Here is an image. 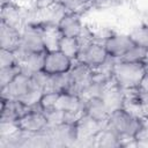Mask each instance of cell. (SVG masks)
<instances>
[{"mask_svg":"<svg viewBox=\"0 0 148 148\" xmlns=\"http://www.w3.org/2000/svg\"><path fill=\"white\" fill-rule=\"evenodd\" d=\"M35 23L39 28L45 51L49 52L59 50V44L62 38V34L58 27V23L49 21H37Z\"/></svg>","mask_w":148,"mask_h":148,"instance_id":"8fae6325","label":"cell"},{"mask_svg":"<svg viewBox=\"0 0 148 148\" xmlns=\"http://www.w3.org/2000/svg\"><path fill=\"white\" fill-rule=\"evenodd\" d=\"M148 57V50L138 45H133L132 49L119 60H125V61H133V62H145V60Z\"/></svg>","mask_w":148,"mask_h":148,"instance_id":"7402d4cb","label":"cell"},{"mask_svg":"<svg viewBox=\"0 0 148 148\" xmlns=\"http://www.w3.org/2000/svg\"><path fill=\"white\" fill-rule=\"evenodd\" d=\"M31 108L25 105L20 99H10L1 97L0 123H15L20 117L30 111Z\"/></svg>","mask_w":148,"mask_h":148,"instance_id":"7c38bea8","label":"cell"},{"mask_svg":"<svg viewBox=\"0 0 148 148\" xmlns=\"http://www.w3.org/2000/svg\"><path fill=\"white\" fill-rule=\"evenodd\" d=\"M22 46V30L0 21V49L17 52Z\"/></svg>","mask_w":148,"mask_h":148,"instance_id":"4fadbf2b","label":"cell"},{"mask_svg":"<svg viewBox=\"0 0 148 148\" xmlns=\"http://www.w3.org/2000/svg\"><path fill=\"white\" fill-rule=\"evenodd\" d=\"M34 87L35 84L31 80V75L21 72L7 87L0 89V92H1V97H6L10 99H21Z\"/></svg>","mask_w":148,"mask_h":148,"instance_id":"52a82bcc","label":"cell"},{"mask_svg":"<svg viewBox=\"0 0 148 148\" xmlns=\"http://www.w3.org/2000/svg\"><path fill=\"white\" fill-rule=\"evenodd\" d=\"M147 124H148V120H147Z\"/></svg>","mask_w":148,"mask_h":148,"instance_id":"4dcf8cb0","label":"cell"},{"mask_svg":"<svg viewBox=\"0 0 148 148\" xmlns=\"http://www.w3.org/2000/svg\"><path fill=\"white\" fill-rule=\"evenodd\" d=\"M143 121V119L138 118L120 108L110 113L105 125L120 138L121 146H124V141L133 140L135 132Z\"/></svg>","mask_w":148,"mask_h":148,"instance_id":"6da1fadb","label":"cell"},{"mask_svg":"<svg viewBox=\"0 0 148 148\" xmlns=\"http://www.w3.org/2000/svg\"><path fill=\"white\" fill-rule=\"evenodd\" d=\"M69 77H71L69 92L80 95L94 80L92 68L83 62L74 61L69 71Z\"/></svg>","mask_w":148,"mask_h":148,"instance_id":"277c9868","label":"cell"},{"mask_svg":"<svg viewBox=\"0 0 148 148\" xmlns=\"http://www.w3.org/2000/svg\"><path fill=\"white\" fill-rule=\"evenodd\" d=\"M58 27L62 36L77 37L83 29V24L81 22V15L65 12L64 15L60 17V20L58 21Z\"/></svg>","mask_w":148,"mask_h":148,"instance_id":"9a60e30c","label":"cell"},{"mask_svg":"<svg viewBox=\"0 0 148 148\" xmlns=\"http://www.w3.org/2000/svg\"><path fill=\"white\" fill-rule=\"evenodd\" d=\"M83 111L90 118L103 124H106V120L111 113L101 96H95L83 102Z\"/></svg>","mask_w":148,"mask_h":148,"instance_id":"5bb4252c","label":"cell"},{"mask_svg":"<svg viewBox=\"0 0 148 148\" xmlns=\"http://www.w3.org/2000/svg\"><path fill=\"white\" fill-rule=\"evenodd\" d=\"M18 64V59L16 52H10L7 50L0 49V68L10 67Z\"/></svg>","mask_w":148,"mask_h":148,"instance_id":"d4e9b609","label":"cell"},{"mask_svg":"<svg viewBox=\"0 0 148 148\" xmlns=\"http://www.w3.org/2000/svg\"><path fill=\"white\" fill-rule=\"evenodd\" d=\"M21 72L22 71L18 64L10 66V67L0 68V89L7 87Z\"/></svg>","mask_w":148,"mask_h":148,"instance_id":"44dd1931","label":"cell"},{"mask_svg":"<svg viewBox=\"0 0 148 148\" xmlns=\"http://www.w3.org/2000/svg\"><path fill=\"white\" fill-rule=\"evenodd\" d=\"M59 51H61L66 57H68L72 61H76L81 51L79 40L76 37H66L62 36L60 44H59Z\"/></svg>","mask_w":148,"mask_h":148,"instance_id":"ac0fdd59","label":"cell"},{"mask_svg":"<svg viewBox=\"0 0 148 148\" xmlns=\"http://www.w3.org/2000/svg\"><path fill=\"white\" fill-rule=\"evenodd\" d=\"M133 143L139 148H148V124L143 121L133 136Z\"/></svg>","mask_w":148,"mask_h":148,"instance_id":"cb8c5ba5","label":"cell"},{"mask_svg":"<svg viewBox=\"0 0 148 148\" xmlns=\"http://www.w3.org/2000/svg\"><path fill=\"white\" fill-rule=\"evenodd\" d=\"M109 59V54L101 42H92L81 50L76 61L83 62L91 68H96Z\"/></svg>","mask_w":148,"mask_h":148,"instance_id":"ba28073f","label":"cell"},{"mask_svg":"<svg viewBox=\"0 0 148 148\" xmlns=\"http://www.w3.org/2000/svg\"><path fill=\"white\" fill-rule=\"evenodd\" d=\"M5 2H16V0H1V3H5Z\"/></svg>","mask_w":148,"mask_h":148,"instance_id":"f1b7e54d","label":"cell"},{"mask_svg":"<svg viewBox=\"0 0 148 148\" xmlns=\"http://www.w3.org/2000/svg\"><path fill=\"white\" fill-rule=\"evenodd\" d=\"M24 52H46L40 31L35 22H29L22 28V46Z\"/></svg>","mask_w":148,"mask_h":148,"instance_id":"30bf717a","label":"cell"},{"mask_svg":"<svg viewBox=\"0 0 148 148\" xmlns=\"http://www.w3.org/2000/svg\"><path fill=\"white\" fill-rule=\"evenodd\" d=\"M74 61H72L68 57H66L61 51H49L45 52L44 62L42 71L47 75H59L68 73L73 66Z\"/></svg>","mask_w":148,"mask_h":148,"instance_id":"5b68a950","label":"cell"},{"mask_svg":"<svg viewBox=\"0 0 148 148\" xmlns=\"http://www.w3.org/2000/svg\"><path fill=\"white\" fill-rule=\"evenodd\" d=\"M128 36L135 45L148 50V24H141L139 27H135Z\"/></svg>","mask_w":148,"mask_h":148,"instance_id":"ffe728a7","label":"cell"},{"mask_svg":"<svg viewBox=\"0 0 148 148\" xmlns=\"http://www.w3.org/2000/svg\"><path fill=\"white\" fill-rule=\"evenodd\" d=\"M102 99L106 104L110 112H113L114 110H118L123 108L124 104V90L123 88L116 82L113 77L108 80L102 86L101 95Z\"/></svg>","mask_w":148,"mask_h":148,"instance_id":"9c48e42d","label":"cell"},{"mask_svg":"<svg viewBox=\"0 0 148 148\" xmlns=\"http://www.w3.org/2000/svg\"><path fill=\"white\" fill-rule=\"evenodd\" d=\"M123 0H94L92 9H108L121 5Z\"/></svg>","mask_w":148,"mask_h":148,"instance_id":"484cf974","label":"cell"},{"mask_svg":"<svg viewBox=\"0 0 148 148\" xmlns=\"http://www.w3.org/2000/svg\"><path fill=\"white\" fill-rule=\"evenodd\" d=\"M23 14L21 8L16 5V2H5L1 3L0 9V21L13 25L17 29H22V21H23Z\"/></svg>","mask_w":148,"mask_h":148,"instance_id":"2e32d148","label":"cell"},{"mask_svg":"<svg viewBox=\"0 0 148 148\" xmlns=\"http://www.w3.org/2000/svg\"><path fill=\"white\" fill-rule=\"evenodd\" d=\"M103 45L110 58L119 60L132 49L134 43L131 40L128 35L111 32L108 38L103 42Z\"/></svg>","mask_w":148,"mask_h":148,"instance_id":"8992f818","label":"cell"},{"mask_svg":"<svg viewBox=\"0 0 148 148\" xmlns=\"http://www.w3.org/2000/svg\"><path fill=\"white\" fill-rule=\"evenodd\" d=\"M145 74L146 72L143 62H133L125 60L114 61L112 77L124 90L139 88Z\"/></svg>","mask_w":148,"mask_h":148,"instance_id":"7a4b0ae2","label":"cell"},{"mask_svg":"<svg viewBox=\"0 0 148 148\" xmlns=\"http://www.w3.org/2000/svg\"><path fill=\"white\" fill-rule=\"evenodd\" d=\"M95 146L97 147H121V140L120 138L110 130L106 125L102 128V131L95 136Z\"/></svg>","mask_w":148,"mask_h":148,"instance_id":"e0dca14e","label":"cell"},{"mask_svg":"<svg viewBox=\"0 0 148 148\" xmlns=\"http://www.w3.org/2000/svg\"><path fill=\"white\" fill-rule=\"evenodd\" d=\"M92 1H94V0H91V2H92Z\"/></svg>","mask_w":148,"mask_h":148,"instance_id":"f546056e","label":"cell"},{"mask_svg":"<svg viewBox=\"0 0 148 148\" xmlns=\"http://www.w3.org/2000/svg\"><path fill=\"white\" fill-rule=\"evenodd\" d=\"M59 94L60 92H58V91H45V92H43V95H42V97L39 99L40 109L44 112L53 110L54 106H56L57 99L59 97Z\"/></svg>","mask_w":148,"mask_h":148,"instance_id":"603a6c76","label":"cell"},{"mask_svg":"<svg viewBox=\"0 0 148 148\" xmlns=\"http://www.w3.org/2000/svg\"><path fill=\"white\" fill-rule=\"evenodd\" d=\"M57 2L66 12L75 13L81 16L89 9H92L91 0H57Z\"/></svg>","mask_w":148,"mask_h":148,"instance_id":"d6986e66","label":"cell"},{"mask_svg":"<svg viewBox=\"0 0 148 148\" xmlns=\"http://www.w3.org/2000/svg\"><path fill=\"white\" fill-rule=\"evenodd\" d=\"M143 66H145V72H146V74L148 75V57H147V59L145 60V62H143Z\"/></svg>","mask_w":148,"mask_h":148,"instance_id":"83f0119b","label":"cell"},{"mask_svg":"<svg viewBox=\"0 0 148 148\" xmlns=\"http://www.w3.org/2000/svg\"><path fill=\"white\" fill-rule=\"evenodd\" d=\"M57 3H58L57 0H36L35 5H34V9L36 12L44 13V12L51 9L52 7H54Z\"/></svg>","mask_w":148,"mask_h":148,"instance_id":"4316f807","label":"cell"},{"mask_svg":"<svg viewBox=\"0 0 148 148\" xmlns=\"http://www.w3.org/2000/svg\"><path fill=\"white\" fill-rule=\"evenodd\" d=\"M16 128L24 134H43L49 128V121L45 112L40 109L39 104L24 113L15 121Z\"/></svg>","mask_w":148,"mask_h":148,"instance_id":"3957f363","label":"cell"}]
</instances>
